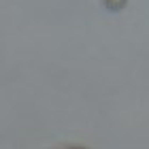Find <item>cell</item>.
<instances>
[{
  "instance_id": "6da1fadb",
  "label": "cell",
  "mask_w": 149,
  "mask_h": 149,
  "mask_svg": "<svg viewBox=\"0 0 149 149\" xmlns=\"http://www.w3.org/2000/svg\"><path fill=\"white\" fill-rule=\"evenodd\" d=\"M102 4H104L111 13H117V11H121V9L128 4V0H102Z\"/></svg>"
},
{
  "instance_id": "7a4b0ae2",
  "label": "cell",
  "mask_w": 149,
  "mask_h": 149,
  "mask_svg": "<svg viewBox=\"0 0 149 149\" xmlns=\"http://www.w3.org/2000/svg\"><path fill=\"white\" fill-rule=\"evenodd\" d=\"M68 149H81V147H68Z\"/></svg>"
}]
</instances>
